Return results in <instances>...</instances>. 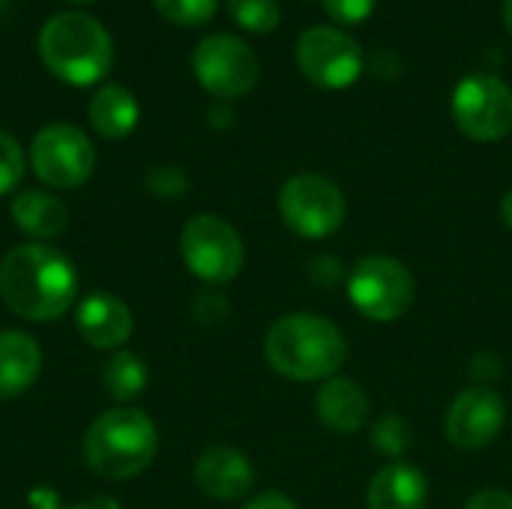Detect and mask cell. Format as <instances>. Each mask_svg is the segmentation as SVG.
Masks as SVG:
<instances>
[{"label": "cell", "mask_w": 512, "mask_h": 509, "mask_svg": "<svg viewBox=\"0 0 512 509\" xmlns=\"http://www.w3.org/2000/svg\"><path fill=\"white\" fill-rule=\"evenodd\" d=\"M78 294L75 264L48 243H24L0 261V300L27 321H57Z\"/></svg>", "instance_id": "6da1fadb"}, {"label": "cell", "mask_w": 512, "mask_h": 509, "mask_svg": "<svg viewBox=\"0 0 512 509\" xmlns=\"http://www.w3.org/2000/svg\"><path fill=\"white\" fill-rule=\"evenodd\" d=\"M264 357L288 381H330L348 360V339L318 312H291L267 330Z\"/></svg>", "instance_id": "7a4b0ae2"}, {"label": "cell", "mask_w": 512, "mask_h": 509, "mask_svg": "<svg viewBox=\"0 0 512 509\" xmlns=\"http://www.w3.org/2000/svg\"><path fill=\"white\" fill-rule=\"evenodd\" d=\"M159 450L156 423L138 408H111L96 417L84 435L87 468L105 480H132L144 474Z\"/></svg>", "instance_id": "3957f363"}, {"label": "cell", "mask_w": 512, "mask_h": 509, "mask_svg": "<svg viewBox=\"0 0 512 509\" xmlns=\"http://www.w3.org/2000/svg\"><path fill=\"white\" fill-rule=\"evenodd\" d=\"M39 57L60 81L87 87L108 75L114 45L96 18L84 12H60L39 30Z\"/></svg>", "instance_id": "277c9868"}, {"label": "cell", "mask_w": 512, "mask_h": 509, "mask_svg": "<svg viewBox=\"0 0 512 509\" xmlns=\"http://www.w3.org/2000/svg\"><path fill=\"white\" fill-rule=\"evenodd\" d=\"M348 300L354 303V309L378 324H390L399 321L402 315H408V309L417 300V282L411 276V270L390 255H366L360 258L348 279Z\"/></svg>", "instance_id": "5b68a950"}, {"label": "cell", "mask_w": 512, "mask_h": 509, "mask_svg": "<svg viewBox=\"0 0 512 509\" xmlns=\"http://www.w3.org/2000/svg\"><path fill=\"white\" fill-rule=\"evenodd\" d=\"M279 213L294 234L306 240H324L345 225L348 201L330 177L303 171L282 183Z\"/></svg>", "instance_id": "8992f818"}, {"label": "cell", "mask_w": 512, "mask_h": 509, "mask_svg": "<svg viewBox=\"0 0 512 509\" xmlns=\"http://www.w3.org/2000/svg\"><path fill=\"white\" fill-rule=\"evenodd\" d=\"M180 255L192 276L210 285H225L243 270L246 246L228 219L198 213L180 231Z\"/></svg>", "instance_id": "52a82bcc"}, {"label": "cell", "mask_w": 512, "mask_h": 509, "mask_svg": "<svg viewBox=\"0 0 512 509\" xmlns=\"http://www.w3.org/2000/svg\"><path fill=\"white\" fill-rule=\"evenodd\" d=\"M30 162L36 177L51 189H75L87 183L96 168V150L90 138L69 123H51L36 132L30 144Z\"/></svg>", "instance_id": "ba28073f"}, {"label": "cell", "mask_w": 512, "mask_h": 509, "mask_svg": "<svg viewBox=\"0 0 512 509\" xmlns=\"http://www.w3.org/2000/svg\"><path fill=\"white\" fill-rule=\"evenodd\" d=\"M453 117L474 141H501L512 129V90L492 72H474L456 84Z\"/></svg>", "instance_id": "9c48e42d"}, {"label": "cell", "mask_w": 512, "mask_h": 509, "mask_svg": "<svg viewBox=\"0 0 512 509\" xmlns=\"http://www.w3.org/2000/svg\"><path fill=\"white\" fill-rule=\"evenodd\" d=\"M192 69L201 87L219 99H237L246 96L258 84V57L255 51L228 33L207 36L195 45Z\"/></svg>", "instance_id": "30bf717a"}, {"label": "cell", "mask_w": 512, "mask_h": 509, "mask_svg": "<svg viewBox=\"0 0 512 509\" xmlns=\"http://www.w3.org/2000/svg\"><path fill=\"white\" fill-rule=\"evenodd\" d=\"M297 66L312 84L324 90H345L363 72V51L336 27H309L297 39Z\"/></svg>", "instance_id": "8fae6325"}, {"label": "cell", "mask_w": 512, "mask_h": 509, "mask_svg": "<svg viewBox=\"0 0 512 509\" xmlns=\"http://www.w3.org/2000/svg\"><path fill=\"white\" fill-rule=\"evenodd\" d=\"M507 423V405L489 384L462 390L444 417L447 441L459 450H483L498 441Z\"/></svg>", "instance_id": "7c38bea8"}, {"label": "cell", "mask_w": 512, "mask_h": 509, "mask_svg": "<svg viewBox=\"0 0 512 509\" xmlns=\"http://www.w3.org/2000/svg\"><path fill=\"white\" fill-rule=\"evenodd\" d=\"M75 330L87 345L108 351V348H120L123 342H129L135 330V318H132V309L120 297L108 291H93L78 303Z\"/></svg>", "instance_id": "4fadbf2b"}, {"label": "cell", "mask_w": 512, "mask_h": 509, "mask_svg": "<svg viewBox=\"0 0 512 509\" xmlns=\"http://www.w3.org/2000/svg\"><path fill=\"white\" fill-rule=\"evenodd\" d=\"M255 483V468L234 447H210L195 462V486L216 501H237Z\"/></svg>", "instance_id": "5bb4252c"}, {"label": "cell", "mask_w": 512, "mask_h": 509, "mask_svg": "<svg viewBox=\"0 0 512 509\" xmlns=\"http://www.w3.org/2000/svg\"><path fill=\"white\" fill-rule=\"evenodd\" d=\"M318 420L336 435H357L369 420V396L366 390L345 375L324 381L315 393Z\"/></svg>", "instance_id": "9a60e30c"}, {"label": "cell", "mask_w": 512, "mask_h": 509, "mask_svg": "<svg viewBox=\"0 0 512 509\" xmlns=\"http://www.w3.org/2000/svg\"><path fill=\"white\" fill-rule=\"evenodd\" d=\"M426 501H429L426 474L408 462L384 465L366 489L369 509H426Z\"/></svg>", "instance_id": "2e32d148"}, {"label": "cell", "mask_w": 512, "mask_h": 509, "mask_svg": "<svg viewBox=\"0 0 512 509\" xmlns=\"http://www.w3.org/2000/svg\"><path fill=\"white\" fill-rule=\"evenodd\" d=\"M42 372V348L21 330H0V399L27 393Z\"/></svg>", "instance_id": "e0dca14e"}, {"label": "cell", "mask_w": 512, "mask_h": 509, "mask_svg": "<svg viewBox=\"0 0 512 509\" xmlns=\"http://www.w3.org/2000/svg\"><path fill=\"white\" fill-rule=\"evenodd\" d=\"M12 222L33 240H54L66 231L69 225V210L60 198L39 192V189H27L18 192L12 198Z\"/></svg>", "instance_id": "ac0fdd59"}, {"label": "cell", "mask_w": 512, "mask_h": 509, "mask_svg": "<svg viewBox=\"0 0 512 509\" xmlns=\"http://www.w3.org/2000/svg\"><path fill=\"white\" fill-rule=\"evenodd\" d=\"M138 102L123 84H105L90 99V123L102 138H126L138 126Z\"/></svg>", "instance_id": "d6986e66"}, {"label": "cell", "mask_w": 512, "mask_h": 509, "mask_svg": "<svg viewBox=\"0 0 512 509\" xmlns=\"http://www.w3.org/2000/svg\"><path fill=\"white\" fill-rule=\"evenodd\" d=\"M102 384H105L111 399L132 402L147 387V363L138 354H132V351H117L102 366Z\"/></svg>", "instance_id": "ffe728a7"}, {"label": "cell", "mask_w": 512, "mask_h": 509, "mask_svg": "<svg viewBox=\"0 0 512 509\" xmlns=\"http://www.w3.org/2000/svg\"><path fill=\"white\" fill-rule=\"evenodd\" d=\"M231 18L252 33H270L279 27V3L276 0H228Z\"/></svg>", "instance_id": "44dd1931"}, {"label": "cell", "mask_w": 512, "mask_h": 509, "mask_svg": "<svg viewBox=\"0 0 512 509\" xmlns=\"http://www.w3.org/2000/svg\"><path fill=\"white\" fill-rule=\"evenodd\" d=\"M153 6L159 9V15H165L174 24L198 27L213 18L219 0H153Z\"/></svg>", "instance_id": "7402d4cb"}, {"label": "cell", "mask_w": 512, "mask_h": 509, "mask_svg": "<svg viewBox=\"0 0 512 509\" xmlns=\"http://www.w3.org/2000/svg\"><path fill=\"white\" fill-rule=\"evenodd\" d=\"M372 444H375L384 456L399 459V456L411 447V429H408V423H405L402 417L390 414V417H384V420L375 423V429H372Z\"/></svg>", "instance_id": "603a6c76"}, {"label": "cell", "mask_w": 512, "mask_h": 509, "mask_svg": "<svg viewBox=\"0 0 512 509\" xmlns=\"http://www.w3.org/2000/svg\"><path fill=\"white\" fill-rule=\"evenodd\" d=\"M24 177V153H21V144L6 132L0 129V195H9L18 189Z\"/></svg>", "instance_id": "cb8c5ba5"}, {"label": "cell", "mask_w": 512, "mask_h": 509, "mask_svg": "<svg viewBox=\"0 0 512 509\" xmlns=\"http://www.w3.org/2000/svg\"><path fill=\"white\" fill-rule=\"evenodd\" d=\"M144 186L156 198H180L189 189V177L177 165H153L144 174Z\"/></svg>", "instance_id": "d4e9b609"}, {"label": "cell", "mask_w": 512, "mask_h": 509, "mask_svg": "<svg viewBox=\"0 0 512 509\" xmlns=\"http://www.w3.org/2000/svg\"><path fill=\"white\" fill-rule=\"evenodd\" d=\"M324 9L339 21V24H360L372 15L375 0H324Z\"/></svg>", "instance_id": "484cf974"}, {"label": "cell", "mask_w": 512, "mask_h": 509, "mask_svg": "<svg viewBox=\"0 0 512 509\" xmlns=\"http://www.w3.org/2000/svg\"><path fill=\"white\" fill-rule=\"evenodd\" d=\"M342 276H345V273H342V264H339L333 255H321V258L312 261V279H315L318 285L330 288V285H336Z\"/></svg>", "instance_id": "4316f807"}, {"label": "cell", "mask_w": 512, "mask_h": 509, "mask_svg": "<svg viewBox=\"0 0 512 509\" xmlns=\"http://www.w3.org/2000/svg\"><path fill=\"white\" fill-rule=\"evenodd\" d=\"M465 509H512V495L504 489H483L465 504Z\"/></svg>", "instance_id": "83f0119b"}, {"label": "cell", "mask_w": 512, "mask_h": 509, "mask_svg": "<svg viewBox=\"0 0 512 509\" xmlns=\"http://www.w3.org/2000/svg\"><path fill=\"white\" fill-rule=\"evenodd\" d=\"M243 509H300L288 495H282V492H264V495H258V498H252L249 504Z\"/></svg>", "instance_id": "f1b7e54d"}, {"label": "cell", "mask_w": 512, "mask_h": 509, "mask_svg": "<svg viewBox=\"0 0 512 509\" xmlns=\"http://www.w3.org/2000/svg\"><path fill=\"white\" fill-rule=\"evenodd\" d=\"M69 509H120V504L114 498H108V495H93V498H87V501H81V504Z\"/></svg>", "instance_id": "f546056e"}, {"label": "cell", "mask_w": 512, "mask_h": 509, "mask_svg": "<svg viewBox=\"0 0 512 509\" xmlns=\"http://www.w3.org/2000/svg\"><path fill=\"white\" fill-rule=\"evenodd\" d=\"M501 219H504V225L512 231V189L504 195V201H501Z\"/></svg>", "instance_id": "4dcf8cb0"}, {"label": "cell", "mask_w": 512, "mask_h": 509, "mask_svg": "<svg viewBox=\"0 0 512 509\" xmlns=\"http://www.w3.org/2000/svg\"><path fill=\"white\" fill-rule=\"evenodd\" d=\"M504 24H507V30L512 33V0H504Z\"/></svg>", "instance_id": "1f68e13d"}, {"label": "cell", "mask_w": 512, "mask_h": 509, "mask_svg": "<svg viewBox=\"0 0 512 509\" xmlns=\"http://www.w3.org/2000/svg\"><path fill=\"white\" fill-rule=\"evenodd\" d=\"M75 3H90V0H75Z\"/></svg>", "instance_id": "d6a6232c"}]
</instances>
